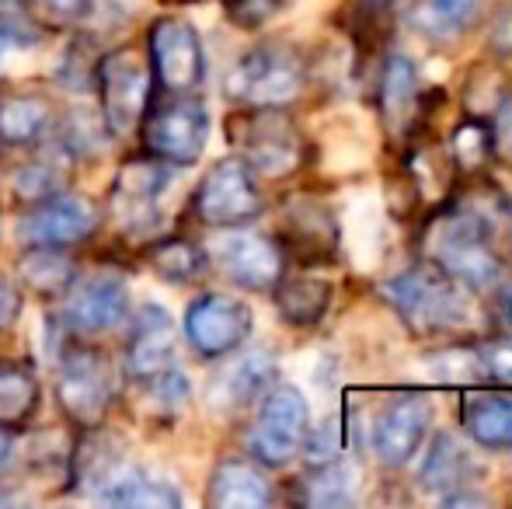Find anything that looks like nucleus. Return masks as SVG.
Instances as JSON below:
<instances>
[{"label": "nucleus", "instance_id": "obj_1", "mask_svg": "<svg viewBox=\"0 0 512 509\" xmlns=\"http://www.w3.org/2000/svg\"><path fill=\"white\" fill-rule=\"evenodd\" d=\"M425 248H429V262L457 286H464L467 293L499 286L502 258L492 245V231H488L485 217H478V213L453 210L439 217L432 231L425 234Z\"/></svg>", "mask_w": 512, "mask_h": 509}, {"label": "nucleus", "instance_id": "obj_2", "mask_svg": "<svg viewBox=\"0 0 512 509\" xmlns=\"http://www.w3.org/2000/svg\"><path fill=\"white\" fill-rule=\"evenodd\" d=\"M384 297L418 335H443L467 325V297L436 265H411L384 283Z\"/></svg>", "mask_w": 512, "mask_h": 509}, {"label": "nucleus", "instance_id": "obj_3", "mask_svg": "<svg viewBox=\"0 0 512 509\" xmlns=\"http://www.w3.org/2000/svg\"><path fill=\"white\" fill-rule=\"evenodd\" d=\"M307 67L297 49L283 42H262L237 56V63L223 77V95L248 109H283L304 91Z\"/></svg>", "mask_w": 512, "mask_h": 509}, {"label": "nucleus", "instance_id": "obj_4", "mask_svg": "<svg viewBox=\"0 0 512 509\" xmlns=\"http://www.w3.org/2000/svg\"><path fill=\"white\" fill-rule=\"evenodd\" d=\"M310 429V405L297 384H272L258 398L255 426L248 433V454L262 468H286L297 461Z\"/></svg>", "mask_w": 512, "mask_h": 509}, {"label": "nucleus", "instance_id": "obj_5", "mask_svg": "<svg viewBox=\"0 0 512 509\" xmlns=\"http://www.w3.org/2000/svg\"><path fill=\"white\" fill-rule=\"evenodd\" d=\"M192 210L209 227H244L265 213V196L258 189L255 168L241 154L220 157L203 175Z\"/></svg>", "mask_w": 512, "mask_h": 509}, {"label": "nucleus", "instance_id": "obj_6", "mask_svg": "<svg viewBox=\"0 0 512 509\" xmlns=\"http://www.w3.org/2000/svg\"><path fill=\"white\" fill-rule=\"evenodd\" d=\"M56 401L77 426H102L115 401V377L98 349H63L56 363Z\"/></svg>", "mask_w": 512, "mask_h": 509}, {"label": "nucleus", "instance_id": "obj_7", "mask_svg": "<svg viewBox=\"0 0 512 509\" xmlns=\"http://www.w3.org/2000/svg\"><path fill=\"white\" fill-rule=\"evenodd\" d=\"M140 140L154 161L168 168H192L209 143V112L196 98H175L143 116Z\"/></svg>", "mask_w": 512, "mask_h": 509}, {"label": "nucleus", "instance_id": "obj_8", "mask_svg": "<svg viewBox=\"0 0 512 509\" xmlns=\"http://www.w3.org/2000/svg\"><path fill=\"white\" fill-rule=\"evenodd\" d=\"M230 140L237 143L244 161L255 168V175L283 178L304 157V140L290 116L279 109H251L248 116H237L230 123Z\"/></svg>", "mask_w": 512, "mask_h": 509}, {"label": "nucleus", "instance_id": "obj_9", "mask_svg": "<svg viewBox=\"0 0 512 509\" xmlns=\"http://www.w3.org/2000/svg\"><path fill=\"white\" fill-rule=\"evenodd\" d=\"M98 95L108 133H133L150 105V60L136 49H115L98 63Z\"/></svg>", "mask_w": 512, "mask_h": 509}, {"label": "nucleus", "instance_id": "obj_10", "mask_svg": "<svg viewBox=\"0 0 512 509\" xmlns=\"http://www.w3.org/2000/svg\"><path fill=\"white\" fill-rule=\"evenodd\" d=\"M102 224V210L95 199L53 192L46 199H35L18 217V241L25 248H70L88 241Z\"/></svg>", "mask_w": 512, "mask_h": 509}, {"label": "nucleus", "instance_id": "obj_11", "mask_svg": "<svg viewBox=\"0 0 512 509\" xmlns=\"http://www.w3.org/2000/svg\"><path fill=\"white\" fill-rule=\"evenodd\" d=\"M255 314L234 293H199L185 311V339L206 360H223L251 339Z\"/></svg>", "mask_w": 512, "mask_h": 509}, {"label": "nucleus", "instance_id": "obj_12", "mask_svg": "<svg viewBox=\"0 0 512 509\" xmlns=\"http://www.w3.org/2000/svg\"><path fill=\"white\" fill-rule=\"evenodd\" d=\"M206 262H213L234 286L255 293H269L286 269V255L279 241H272L269 234L234 231V227H227V234L209 241Z\"/></svg>", "mask_w": 512, "mask_h": 509}, {"label": "nucleus", "instance_id": "obj_13", "mask_svg": "<svg viewBox=\"0 0 512 509\" xmlns=\"http://www.w3.org/2000/svg\"><path fill=\"white\" fill-rule=\"evenodd\" d=\"M150 70L171 95H189L206 77L203 35L185 18H161L150 25Z\"/></svg>", "mask_w": 512, "mask_h": 509}, {"label": "nucleus", "instance_id": "obj_14", "mask_svg": "<svg viewBox=\"0 0 512 509\" xmlns=\"http://www.w3.org/2000/svg\"><path fill=\"white\" fill-rule=\"evenodd\" d=\"M129 318V286L115 272H91L77 279L63 293L60 321L77 335H102Z\"/></svg>", "mask_w": 512, "mask_h": 509}, {"label": "nucleus", "instance_id": "obj_15", "mask_svg": "<svg viewBox=\"0 0 512 509\" xmlns=\"http://www.w3.org/2000/svg\"><path fill=\"white\" fill-rule=\"evenodd\" d=\"M432 426V405L418 394H401L387 401L377 412L370 429V447L377 464L384 468H405L411 457L422 450Z\"/></svg>", "mask_w": 512, "mask_h": 509}, {"label": "nucleus", "instance_id": "obj_16", "mask_svg": "<svg viewBox=\"0 0 512 509\" xmlns=\"http://www.w3.org/2000/svg\"><path fill=\"white\" fill-rule=\"evenodd\" d=\"M91 499L115 509H182L185 496L168 475L140 464H119L112 475L91 492Z\"/></svg>", "mask_w": 512, "mask_h": 509}, {"label": "nucleus", "instance_id": "obj_17", "mask_svg": "<svg viewBox=\"0 0 512 509\" xmlns=\"http://www.w3.org/2000/svg\"><path fill=\"white\" fill-rule=\"evenodd\" d=\"M276 377H279V363L272 353H265V349L241 353L230 367H223L213 377V384H209V405L223 415L244 412V408H251L276 384Z\"/></svg>", "mask_w": 512, "mask_h": 509}, {"label": "nucleus", "instance_id": "obj_18", "mask_svg": "<svg viewBox=\"0 0 512 509\" xmlns=\"http://www.w3.org/2000/svg\"><path fill=\"white\" fill-rule=\"evenodd\" d=\"M171 363H175V321L161 300H147L136 314L133 339L126 349V370L136 381H147Z\"/></svg>", "mask_w": 512, "mask_h": 509}, {"label": "nucleus", "instance_id": "obj_19", "mask_svg": "<svg viewBox=\"0 0 512 509\" xmlns=\"http://www.w3.org/2000/svg\"><path fill=\"white\" fill-rule=\"evenodd\" d=\"M171 185V168L161 161H133L115 175L112 203L129 231H140L157 217V199Z\"/></svg>", "mask_w": 512, "mask_h": 509}, {"label": "nucleus", "instance_id": "obj_20", "mask_svg": "<svg viewBox=\"0 0 512 509\" xmlns=\"http://www.w3.org/2000/svg\"><path fill=\"white\" fill-rule=\"evenodd\" d=\"M206 503L213 509H262L272 503V485L248 461H220L209 475Z\"/></svg>", "mask_w": 512, "mask_h": 509}, {"label": "nucleus", "instance_id": "obj_21", "mask_svg": "<svg viewBox=\"0 0 512 509\" xmlns=\"http://www.w3.org/2000/svg\"><path fill=\"white\" fill-rule=\"evenodd\" d=\"M474 461L467 454V447L453 433H436L429 443V454H425L422 468H418V485L429 496H450L457 489H467L474 478Z\"/></svg>", "mask_w": 512, "mask_h": 509}, {"label": "nucleus", "instance_id": "obj_22", "mask_svg": "<svg viewBox=\"0 0 512 509\" xmlns=\"http://www.w3.org/2000/svg\"><path fill=\"white\" fill-rule=\"evenodd\" d=\"M460 426L492 454H512V398L502 394H467L460 405Z\"/></svg>", "mask_w": 512, "mask_h": 509}, {"label": "nucleus", "instance_id": "obj_23", "mask_svg": "<svg viewBox=\"0 0 512 509\" xmlns=\"http://www.w3.org/2000/svg\"><path fill=\"white\" fill-rule=\"evenodd\" d=\"M485 0H422L411 7L408 25L429 42H453L471 32Z\"/></svg>", "mask_w": 512, "mask_h": 509}, {"label": "nucleus", "instance_id": "obj_24", "mask_svg": "<svg viewBox=\"0 0 512 509\" xmlns=\"http://www.w3.org/2000/svg\"><path fill=\"white\" fill-rule=\"evenodd\" d=\"M418 102V70L415 60L405 53H394L384 60L380 70V112H384V123L401 133L408 129L411 116H415Z\"/></svg>", "mask_w": 512, "mask_h": 509}, {"label": "nucleus", "instance_id": "obj_25", "mask_svg": "<svg viewBox=\"0 0 512 509\" xmlns=\"http://www.w3.org/2000/svg\"><path fill=\"white\" fill-rule=\"evenodd\" d=\"M276 311L286 325L293 328H310L317 321H324L331 307V283L317 276H293V279H279L276 286Z\"/></svg>", "mask_w": 512, "mask_h": 509}, {"label": "nucleus", "instance_id": "obj_26", "mask_svg": "<svg viewBox=\"0 0 512 509\" xmlns=\"http://www.w3.org/2000/svg\"><path fill=\"white\" fill-rule=\"evenodd\" d=\"M53 123V105L42 95H0V140L7 147L39 143Z\"/></svg>", "mask_w": 512, "mask_h": 509}, {"label": "nucleus", "instance_id": "obj_27", "mask_svg": "<svg viewBox=\"0 0 512 509\" xmlns=\"http://www.w3.org/2000/svg\"><path fill=\"white\" fill-rule=\"evenodd\" d=\"M359 468L345 457L324 464H310V475L304 478V503L317 509H342L356 503Z\"/></svg>", "mask_w": 512, "mask_h": 509}, {"label": "nucleus", "instance_id": "obj_28", "mask_svg": "<svg viewBox=\"0 0 512 509\" xmlns=\"http://www.w3.org/2000/svg\"><path fill=\"white\" fill-rule=\"evenodd\" d=\"M39 408V381L25 363L0 360V429H18Z\"/></svg>", "mask_w": 512, "mask_h": 509}, {"label": "nucleus", "instance_id": "obj_29", "mask_svg": "<svg viewBox=\"0 0 512 509\" xmlns=\"http://www.w3.org/2000/svg\"><path fill=\"white\" fill-rule=\"evenodd\" d=\"M290 238L300 255H310L307 262H324L338 245V227L324 206L300 203L290 210Z\"/></svg>", "mask_w": 512, "mask_h": 509}, {"label": "nucleus", "instance_id": "obj_30", "mask_svg": "<svg viewBox=\"0 0 512 509\" xmlns=\"http://www.w3.org/2000/svg\"><path fill=\"white\" fill-rule=\"evenodd\" d=\"M21 276L35 293L46 297H63L67 286L74 283L77 269L70 265V258L60 255V248H32L21 262Z\"/></svg>", "mask_w": 512, "mask_h": 509}, {"label": "nucleus", "instance_id": "obj_31", "mask_svg": "<svg viewBox=\"0 0 512 509\" xmlns=\"http://www.w3.org/2000/svg\"><path fill=\"white\" fill-rule=\"evenodd\" d=\"M150 265L168 283H192L206 265V248L192 245L185 238H164L150 248Z\"/></svg>", "mask_w": 512, "mask_h": 509}, {"label": "nucleus", "instance_id": "obj_32", "mask_svg": "<svg viewBox=\"0 0 512 509\" xmlns=\"http://www.w3.org/2000/svg\"><path fill=\"white\" fill-rule=\"evenodd\" d=\"M425 370H429L432 381L439 384H474L485 381V370H481V356L474 346H443L436 353L425 356Z\"/></svg>", "mask_w": 512, "mask_h": 509}, {"label": "nucleus", "instance_id": "obj_33", "mask_svg": "<svg viewBox=\"0 0 512 509\" xmlns=\"http://www.w3.org/2000/svg\"><path fill=\"white\" fill-rule=\"evenodd\" d=\"M140 387H143V398H147V408L161 415V419H175V415L182 412V408L189 405V398H192L189 377H185L175 363H171V367H164L161 374L140 381Z\"/></svg>", "mask_w": 512, "mask_h": 509}, {"label": "nucleus", "instance_id": "obj_34", "mask_svg": "<svg viewBox=\"0 0 512 509\" xmlns=\"http://www.w3.org/2000/svg\"><path fill=\"white\" fill-rule=\"evenodd\" d=\"M11 185L25 203L46 199V196H53V192H63L60 157H35L32 164H21V168L14 171Z\"/></svg>", "mask_w": 512, "mask_h": 509}, {"label": "nucleus", "instance_id": "obj_35", "mask_svg": "<svg viewBox=\"0 0 512 509\" xmlns=\"http://www.w3.org/2000/svg\"><path fill=\"white\" fill-rule=\"evenodd\" d=\"M119 464L122 461H119L115 443L102 433H91L88 447H81L74 454V482H91V492H95L98 485H102L105 478L119 468Z\"/></svg>", "mask_w": 512, "mask_h": 509}, {"label": "nucleus", "instance_id": "obj_36", "mask_svg": "<svg viewBox=\"0 0 512 509\" xmlns=\"http://www.w3.org/2000/svg\"><path fill=\"white\" fill-rule=\"evenodd\" d=\"M492 126L481 119H464L453 133V157L464 171H478L492 157Z\"/></svg>", "mask_w": 512, "mask_h": 509}, {"label": "nucleus", "instance_id": "obj_37", "mask_svg": "<svg viewBox=\"0 0 512 509\" xmlns=\"http://www.w3.org/2000/svg\"><path fill=\"white\" fill-rule=\"evenodd\" d=\"M342 447H345V426H342V415H331L324 419L321 426H310L307 436H304V457L307 464H324V461H335L342 457Z\"/></svg>", "mask_w": 512, "mask_h": 509}, {"label": "nucleus", "instance_id": "obj_38", "mask_svg": "<svg viewBox=\"0 0 512 509\" xmlns=\"http://www.w3.org/2000/svg\"><path fill=\"white\" fill-rule=\"evenodd\" d=\"M481 370H485V381L495 384H512V342L509 339H492L485 346H478Z\"/></svg>", "mask_w": 512, "mask_h": 509}, {"label": "nucleus", "instance_id": "obj_39", "mask_svg": "<svg viewBox=\"0 0 512 509\" xmlns=\"http://www.w3.org/2000/svg\"><path fill=\"white\" fill-rule=\"evenodd\" d=\"M279 11V0H223V14L237 28H262Z\"/></svg>", "mask_w": 512, "mask_h": 509}, {"label": "nucleus", "instance_id": "obj_40", "mask_svg": "<svg viewBox=\"0 0 512 509\" xmlns=\"http://www.w3.org/2000/svg\"><path fill=\"white\" fill-rule=\"evenodd\" d=\"M488 49L502 60H512V0L495 11L492 28H488Z\"/></svg>", "mask_w": 512, "mask_h": 509}, {"label": "nucleus", "instance_id": "obj_41", "mask_svg": "<svg viewBox=\"0 0 512 509\" xmlns=\"http://www.w3.org/2000/svg\"><path fill=\"white\" fill-rule=\"evenodd\" d=\"M492 150L499 157L512 161V95L506 102L495 109V119H492Z\"/></svg>", "mask_w": 512, "mask_h": 509}, {"label": "nucleus", "instance_id": "obj_42", "mask_svg": "<svg viewBox=\"0 0 512 509\" xmlns=\"http://www.w3.org/2000/svg\"><path fill=\"white\" fill-rule=\"evenodd\" d=\"M21 42H28V35L21 32L18 25H14V18H7V14H0V67H4L7 53H11L14 46H21Z\"/></svg>", "mask_w": 512, "mask_h": 509}, {"label": "nucleus", "instance_id": "obj_43", "mask_svg": "<svg viewBox=\"0 0 512 509\" xmlns=\"http://www.w3.org/2000/svg\"><path fill=\"white\" fill-rule=\"evenodd\" d=\"M46 11H53L56 18H77L91 7V0H39Z\"/></svg>", "mask_w": 512, "mask_h": 509}, {"label": "nucleus", "instance_id": "obj_44", "mask_svg": "<svg viewBox=\"0 0 512 509\" xmlns=\"http://www.w3.org/2000/svg\"><path fill=\"white\" fill-rule=\"evenodd\" d=\"M14 311H18V293H14V286L0 276V328L14 318Z\"/></svg>", "mask_w": 512, "mask_h": 509}, {"label": "nucleus", "instance_id": "obj_45", "mask_svg": "<svg viewBox=\"0 0 512 509\" xmlns=\"http://www.w3.org/2000/svg\"><path fill=\"white\" fill-rule=\"evenodd\" d=\"M7 457H11V436H7L4 429H0V468H4Z\"/></svg>", "mask_w": 512, "mask_h": 509}, {"label": "nucleus", "instance_id": "obj_46", "mask_svg": "<svg viewBox=\"0 0 512 509\" xmlns=\"http://www.w3.org/2000/svg\"><path fill=\"white\" fill-rule=\"evenodd\" d=\"M7 503V496H4V492H0V506H4Z\"/></svg>", "mask_w": 512, "mask_h": 509}, {"label": "nucleus", "instance_id": "obj_47", "mask_svg": "<svg viewBox=\"0 0 512 509\" xmlns=\"http://www.w3.org/2000/svg\"><path fill=\"white\" fill-rule=\"evenodd\" d=\"M509 220H512V203H509Z\"/></svg>", "mask_w": 512, "mask_h": 509}]
</instances>
